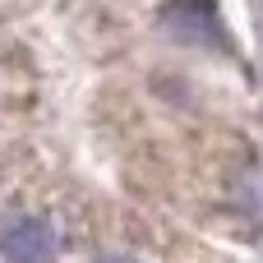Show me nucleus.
<instances>
[{
	"mask_svg": "<svg viewBox=\"0 0 263 263\" xmlns=\"http://www.w3.org/2000/svg\"><path fill=\"white\" fill-rule=\"evenodd\" d=\"M0 254H5V263H51L55 236L42 217H18L0 231Z\"/></svg>",
	"mask_w": 263,
	"mask_h": 263,
	"instance_id": "nucleus-1",
	"label": "nucleus"
},
{
	"mask_svg": "<svg viewBox=\"0 0 263 263\" xmlns=\"http://www.w3.org/2000/svg\"><path fill=\"white\" fill-rule=\"evenodd\" d=\"M166 23L180 37H213L217 32V9H213V0H176L166 9Z\"/></svg>",
	"mask_w": 263,
	"mask_h": 263,
	"instance_id": "nucleus-2",
	"label": "nucleus"
},
{
	"mask_svg": "<svg viewBox=\"0 0 263 263\" xmlns=\"http://www.w3.org/2000/svg\"><path fill=\"white\" fill-rule=\"evenodd\" d=\"M102 263H129V259H102Z\"/></svg>",
	"mask_w": 263,
	"mask_h": 263,
	"instance_id": "nucleus-3",
	"label": "nucleus"
}]
</instances>
